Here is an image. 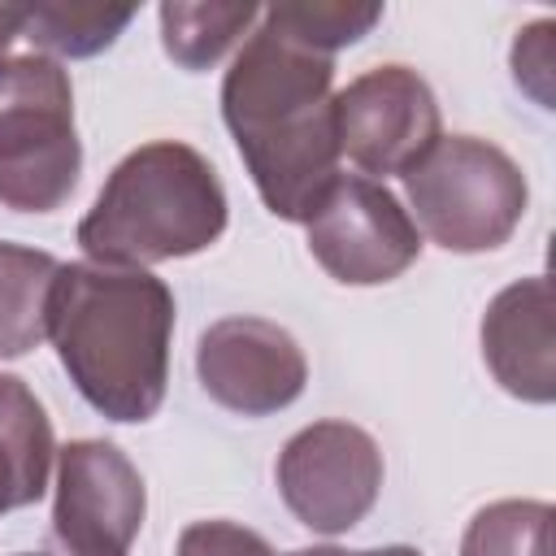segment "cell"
Listing matches in <instances>:
<instances>
[{
	"label": "cell",
	"instance_id": "1",
	"mask_svg": "<svg viewBox=\"0 0 556 556\" xmlns=\"http://www.w3.org/2000/svg\"><path fill=\"white\" fill-rule=\"evenodd\" d=\"M334 56L304 48L265 13L235 52L222 83V117L239 156L282 222H308L339 174Z\"/></svg>",
	"mask_w": 556,
	"mask_h": 556
},
{
	"label": "cell",
	"instance_id": "17",
	"mask_svg": "<svg viewBox=\"0 0 556 556\" xmlns=\"http://www.w3.org/2000/svg\"><path fill=\"white\" fill-rule=\"evenodd\" d=\"M261 13L278 30H287L291 39H300L304 48L326 52V56L356 43L361 35H369L382 22V4H352V0H287V4H269Z\"/></svg>",
	"mask_w": 556,
	"mask_h": 556
},
{
	"label": "cell",
	"instance_id": "3",
	"mask_svg": "<svg viewBox=\"0 0 556 556\" xmlns=\"http://www.w3.org/2000/svg\"><path fill=\"white\" fill-rule=\"evenodd\" d=\"M222 230L226 191L217 169L191 143L156 139L117 161L91 213L78 222V243L96 265L143 269L195 256Z\"/></svg>",
	"mask_w": 556,
	"mask_h": 556
},
{
	"label": "cell",
	"instance_id": "19",
	"mask_svg": "<svg viewBox=\"0 0 556 556\" xmlns=\"http://www.w3.org/2000/svg\"><path fill=\"white\" fill-rule=\"evenodd\" d=\"M178 556H274V547L235 521H195L178 534Z\"/></svg>",
	"mask_w": 556,
	"mask_h": 556
},
{
	"label": "cell",
	"instance_id": "5",
	"mask_svg": "<svg viewBox=\"0 0 556 556\" xmlns=\"http://www.w3.org/2000/svg\"><path fill=\"white\" fill-rule=\"evenodd\" d=\"M400 178L413 226L447 252H491L508 243L530 204L521 165L478 135H439Z\"/></svg>",
	"mask_w": 556,
	"mask_h": 556
},
{
	"label": "cell",
	"instance_id": "23",
	"mask_svg": "<svg viewBox=\"0 0 556 556\" xmlns=\"http://www.w3.org/2000/svg\"><path fill=\"white\" fill-rule=\"evenodd\" d=\"M291 556H300V552H291Z\"/></svg>",
	"mask_w": 556,
	"mask_h": 556
},
{
	"label": "cell",
	"instance_id": "4",
	"mask_svg": "<svg viewBox=\"0 0 556 556\" xmlns=\"http://www.w3.org/2000/svg\"><path fill=\"white\" fill-rule=\"evenodd\" d=\"M83 169L74 87L43 52L0 61V204L13 213L61 208Z\"/></svg>",
	"mask_w": 556,
	"mask_h": 556
},
{
	"label": "cell",
	"instance_id": "21",
	"mask_svg": "<svg viewBox=\"0 0 556 556\" xmlns=\"http://www.w3.org/2000/svg\"><path fill=\"white\" fill-rule=\"evenodd\" d=\"M22 35V9H13V4H0V61H4V52H9V43Z\"/></svg>",
	"mask_w": 556,
	"mask_h": 556
},
{
	"label": "cell",
	"instance_id": "18",
	"mask_svg": "<svg viewBox=\"0 0 556 556\" xmlns=\"http://www.w3.org/2000/svg\"><path fill=\"white\" fill-rule=\"evenodd\" d=\"M552 35H556V22L539 17L526 30H517V43H513V78L539 109H552V65H556Z\"/></svg>",
	"mask_w": 556,
	"mask_h": 556
},
{
	"label": "cell",
	"instance_id": "16",
	"mask_svg": "<svg viewBox=\"0 0 556 556\" xmlns=\"http://www.w3.org/2000/svg\"><path fill=\"white\" fill-rule=\"evenodd\" d=\"M460 556H552V508L543 500H495L473 513Z\"/></svg>",
	"mask_w": 556,
	"mask_h": 556
},
{
	"label": "cell",
	"instance_id": "6",
	"mask_svg": "<svg viewBox=\"0 0 556 556\" xmlns=\"http://www.w3.org/2000/svg\"><path fill=\"white\" fill-rule=\"evenodd\" d=\"M382 491V452L352 421H313L278 452V495L317 534L352 530Z\"/></svg>",
	"mask_w": 556,
	"mask_h": 556
},
{
	"label": "cell",
	"instance_id": "20",
	"mask_svg": "<svg viewBox=\"0 0 556 556\" xmlns=\"http://www.w3.org/2000/svg\"><path fill=\"white\" fill-rule=\"evenodd\" d=\"M300 556H421V552H417V547L395 543V547H369V552H343V547H304Z\"/></svg>",
	"mask_w": 556,
	"mask_h": 556
},
{
	"label": "cell",
	"instance_id": "22",
	"mask_svg": "<svg viewBox=\"0 0 556 556\" xmlns=\"http://www.w3.org/2000/svg\"><path fill=\"white\" fill-rule=\"evenodd\" d=\"M22 556H35V552H22Z\"/></svg>",
	"mask_w": 556,
	"mask_h": 556
},
{
	"label": "cell",
	"instance_id": "12",
	"mask_svg": "<svg viewBox=\"0 0 556 556\" xmlns=\"http://www.w3.org/2000/svg\"><path fill=\"white\" fill-rule=\"evenodd\" d=\"M52 456L56 443L43 404L22 378L0 374V513L26 508L48 491Z\"/></svg>",
	"mask_w": 556,
	"mask_h": 556
},
{
	"label": "cell",
	"instance_id": "13",
	"mask_svg": "<svg viewBox=\"0 0 556 556\" xmlns=\"http://www.w3.org/2000/svg\"><path fill=\"white\" fill-rule=\"evenodd\" d=\"M61 261L0 239V361L26 356L48 339V304Z\"/></svg>",
	"mask_w": 556,
	"mask_h": 556
},
{
	"label": "cell",
	"instance_id": "15",
	"mask_svg": "<svg viewBox=\"0 0 556 556\" xmlns=\"http://www.w3.org/2000/svg\"><path fill=\"white\" fill-rule=\"evenodd\" d=\"M130 22H135V9H109V4H35V9H22V35L30 43L56 52V56H96Z\"/></svg>",
	"mask_w": 556,
	"mask_h": 556
},
{
	"label": "cell",
	"instance_id": "14",
	"mask_svg": "<svg viewBox=\"0 0 556 556\" xmlns=\"http://www.w3.org/2000/svg\"><path fill=\"white\" fill-rule=\"evenodd\" d=\"M256 17L261 9L248 0L243 4L169 0L161 4V43L182 70H208L235 48V39H243V30H252Z\"/></svg>",
	"mask_w": 556,
	"mask_h": 556
},
{
	"label": "cell",
	"instance_id": "8",
	"mask_svg": "<svg viewBox=\"0 0 556 556\" xmlns=\"http://www.w3.org/2000/svg\"><path fill=\"white\" fill-rule=\"evenodd\" d=\"M143 478L122 447L78 439L56 452L52 534L65 556H126L143 526Z\"/></svg>",
	"mask_w": 556,
	"mask_h": 556
},
{
	"label": "cell",
	"instance_id": "9",
	"mask_svg": "<svg viewBox=\"0 0 556 556\" xmlns=\"http://www.w3.org/2000/svg\"><path fill=\"white\" fill-rule=\"evenodd\" d=\"M339 156L365 174H404L439 139V104L408 65H378L334 96Z\"/></svg>",
	"mask_w": 556,
	"mask_h": 556
},
{
	"label": "cell",
	"instance_id": "7",
	"mask_svg": "<svg viewBox=\"0 0 556 556\" xmlns=\"http://www.w3.org/2000/svg\"><path fill=\"white\" fill-rule=\"evenodd\" d=\"M304 226L313 261L348 287L391 282L421 256V230L408 208L374 178H339Z\"/></svg>",
	"mask_w": 556,
	"mask_h": 556
},
{
	"label": "cell",
	"instance_id": "11",
	"mask_svg": "<svg viewBox=\"0 0 556 556\" xmlns=\"http://www.w3.org/2000/svg\"><path fill=\"white\" fill-rule=\"evenodd\" d=\"M552 282L543 274L504 287L482 317V361L495 382L530 404L556 395V348H552Z\"/></svg>",
	"mask_w": 556,
	"mask_h": 556
},
{
	"label": "cell",
	"instance_id": "2",
	"mask_svg": "<svg viewBox=\"0 0 556 556\" xmlns=\"http://www.w3.org/2000/svg\"><path fill=\"white\" fill-rule=\"evenodd\" d=\"M174 295L148 269L61 265L48 339L78 395L109 421H148L169 382Z\"/></svg>",
	"mask_w": 556,
	"mask_h": 556
},
{
	"label": "cell",
	"instance_id": "10",
	"mask_svg": "<svg viewBox=\"0 0 556 556\" xmlns=\"http://www.w3.org/2000/svg\"><path fill=\"white\" fill-rule=\"evenodd\" d=\"M195 374L208 400L239 417H269L300 400L308 361L291 330L265 317H222L200 334Z\"/></svg>",
	"mask_w": 556,
	"mask_h": 556
}]
</instances>
